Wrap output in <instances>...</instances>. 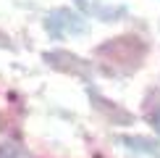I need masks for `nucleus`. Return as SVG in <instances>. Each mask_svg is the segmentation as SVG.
<instances>
[{
	"instance_id": "nucleus-2",
	"label": "nucleus",
	"mask_w": 160,
	"mask_h": 158,
	"mask_svg": "<svg viewBox=\"0 0 160 158\" xmlns=\"http://www.w3.org/2000/svg\"><path fill=\"white\" fill-rule=\"evenodd\" d=\"M0 158H24V153L16 145H0Z\"/></svg>"
},
{
	"instance_id": "nucleus-4",
	"label": "nucleus",
	"mask_w": 160,
	"mask_h": 158,
	"mask_svg": "<svg viewBox=\"0 0 160 158\" xmlns=\"http://www.w3.org/2000/svg\"><path fill=\"white\" fill-rule=\"evenodd\" d=\"M5 42H8V40H5V37H3V34H0V45H5Z\"/></svg>"
},
{
	"instance_id": "nucleus-1",
	"label": "nucleus",
	"mask_w": 160,
	"mask_h": 158,
	"mask_svg": "<svg viewBox=\"0 0 160 158\" xmlns=\"http://www.w3.org/2000/svg\"><path fill=\"white\" fill-rule=\"evenodd\" d=\"M45 29L55 40L82 34V32H87V18L74 13V11H68V8H58V11H52V13L45 16Z\"/></svg>"
},
{
	"instance_id": "nucleus-3",
	"label": "nucleus",
	"mask_w": 160,
	"mask_h": 158,
	"mask_svg": "<svg viewBox=\"0 0 160 158\" xmlns=\"http://www.w3.org/2000/svg\"><path fill=\"white\" fill-rule=\"evenodd\" d=\"M150 124L155 127V132H160V105H158V108L150 113Z\"/></svg>"
}]
</instances>
